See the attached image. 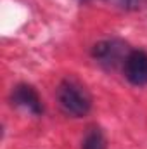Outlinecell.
I'll return each instance as SVG.
<instances>
[{
  "instance_id": "obj_1",
  "label": "cell",
  "mask_w": 147,
  "mask_h": 149,
  "mask_svg": "<svg viewBox=\"0 0 147 149\" xmlns=\"http://www.w3.org/2000/svg\"><path fill=\"white\" fill-rule=\"evenodd\" d=\"M57 102L64 114L73 116V118H81L88 114L92 109L90 94L85 90V87H81L78 81L69 80V78L61 81L57 88Z\"/></svg>"
},
{
  "instance_id": "obj_2",
  "label": "cell",
  "mask_w": 147,
  "mask_h": 149,
  "mask_svg": "<svg viewBox=\"0 0 147 149\" xmlns=\"http://www.w3.org/2000/svg\"><path fill=\"white\" fill-rule=\"evenodd\" d=\"M128 54H130V50L126 49V43L118 40V38L102 40V42L95 43L92 49L94 59L107 70H114L118 66H123Z\"/></svg>"
},
{
  "instance_id": "obj_3",
  "label": "cell",
  "mask_w": 147,
  "mask_h": 149,
  "mask_svg": "<svg viewBox=\"0 0 147 149\" xmlns=\"http://www.w3.org/2000/svg\"><path fill=\"white\" fill-rule=\"evenodd\" d=\"M125 78L137 87L147 85V52L146 50H130L123 63Z\"/></svg>"
},
{
  "instance_id": "obj_4",
  "label": "cell",
  "mask_w": 147,
  "mask_h": 149,
  "mask_svg": "<svg viewBox=\"0 0 147 149\" xmlns=\"http://www.w3.org/2000/svg\"><path fill=\"white\" fill-rule=\"evenodd\" d=\"M10 101L14 106L24 109V111L31 113V114H42L43 113V106L40 101L38 92L28 83H19L12 88L10 94Z\"/></svg>"
},
{
  "instance_id": "obj_5",
  "label": "cell",
  "mask_w": 147,
  "mask_h": 149,
  "mask_svg": "<svg viewBox=\"0 0 147 149\" xmlns=\"http://www.w3.org/2000/svg\"><path fill=\"white\" fill-rule=\"evenodd\" d=\"M81 149H106V137L101 128H90L81 141Z\"/></svg>"
},
{
  "instance_id": "obj_6",
  "label": "cell",
  "mask_w": 147,
  "mask_h": 149,
  "mask_svg": "<svg viewBox=\"0 0 147 149\" xmlns=\"http://www.w3.org/2000/svg\"><path fill=\"white\" fill-rule=\"evenodd\" d=\"M104 3H107L114 9H119V10H125V12H132V10H137L140 5H142V0H101Z\"/></svg>"
}]
</instances>
